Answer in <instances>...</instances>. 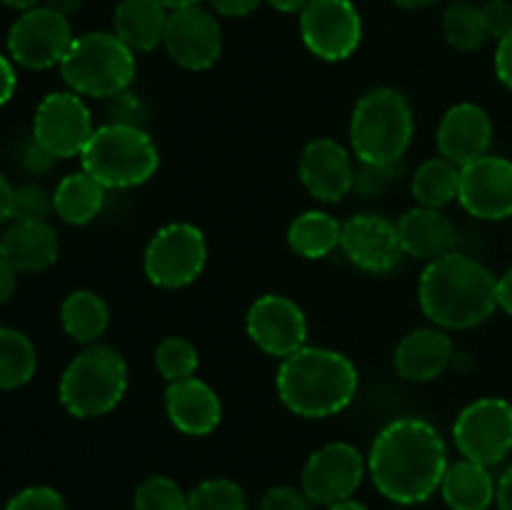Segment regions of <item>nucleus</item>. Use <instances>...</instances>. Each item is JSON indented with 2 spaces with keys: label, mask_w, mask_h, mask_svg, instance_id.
<instances>
[{
  "label": "nucleus",
  "mask_w": 512,
  "mask_h": 510,
  "mask_svg": "<svg viewBox=\"0 0 512 510\" xmlns=\"http://www.w3.org/2000/svg\"><path fill=\"white\" fill-rule=\"evenodd\" d=\"M80 163L105 190L138 188L160 168L158 145L143 128L105 123L93 130Z\"/></svg>",
  "instance_id": "nucleus-4"
},
{
  "label": "nucleus",
  "mask_w": 512,
  "mask_h": 510,
  "mask_svg": "<svg viewBox=\"0 0 512 510\" xmlns=\"http://www.w3.org/2000/svg\"><path fill=\"white\" fill-rule=\"evenodd\" d=\"M455 360V345L448 330L418 328L405 335L393 355L395 370L408 383H430L440 378Z\"/></svg>",
  "instance_id": "nucleus-21"
},
{
  "label": "nucleus",
  "mask_w": 512,
  "mask_h": 510,
  "mask_svg": "<svg viewBox=\"0 0 512 510\" xmlns=\"http://www.w3.org/2000/svg\"><path fill=\"white\" fill-rule=\"evenodd\" d=\"M35 368H38V353L33 340L20 330L0 325V390L28 385Z\"/></svg>",
  "instance_id": "nucleus-30"
},
{
  "label": "nucleus",
  "mask_w": 512,
  "mask_h": 510,
  "mask_svg": "<svg viewBox=\"0 0 512 510\" xmlns=\"http://www.w3.org/2000/svg\"><path fill=\"white\" fill-rule=\"evenodd\" d=\"M458 185H460V165L450 163L443 155L425 160L410 180V190L418 205L425 208H443V205L458 200Z\"/></svg>",
  "instance_id": "nucleus-29"
},
{
  "label": "nucleus",
  "mask_w": 512,
  "mask_h": 510,
  "mask_svg": "<svg viewBox=\"0 0 512 510\" xmlns=\"http://www.w3.org/2000/svg\"><path fill=\"white\" fill-rule=\"evenodd\" d=\"M300 38L320 60H348L363 40V18L353 0H310L300 13Z\"/></svg>",
  "instance_id": "nucleus-10"
},
{
  "label": "nucleus",
  "mask_w": 512,
  "mask_h": 510,
  "mask_svg": "<svg viewBox=\"0 0 512 510\" xmlns=\"http://www.w3.org/2000/svg\"><path fill=\"white\" fill-rule=\"evenodd\" d=\"M393 510H405V508H400V505H398V508H393Z\"/></svg>",
  "instance_id": "nucleus-55"
},
{
  "label": "nucleus",
  "mask_w": 512,
  "mask_h": 510,
  "mask_svg": "<svg viewBox=\"0 0 512 510\" xmlns=\"http://www.w3.org/2000/svg\"><path fill=\"white\" fill-rule=\"evenodd\" d=\"M390 3L405 10H423V8H430V5H435L438 0H390Z\"/></svg>",
  "instance_id": "nucleus-51"
},
{
  "label": "nucleus",
  "mask_w": 512,
  "mask_h": 510,
  "mask_svg": "<svg viewBox=\"0 0 512 510\" xmlns=\"http://www.w3.org/2000/svg\"><path fill=\"white\" fill-rule=\"evenodd\" d=\"M200 355L198 348L190 343L183 335H168L160 340L155 348V368L163 375L168 383H178V380L193 378L198 373Z\"/></svg>",
  "instance_id": "nucleus-32"
},
{
  "label": "nucleus",
  "mask_w": 512,
  "mask_h": 510,
  "mask_svg": "<svg viewBox=\"0 0 512 510\" xmlns=\"http://www.w3.org/2000/svg\"><path fill=\"white\" fill-rule=\"evenodd\" d=\"M60 75L80 98H113L135 80V53L115 33H85L70 43Z\"/></svg>",
  "instance_id": "nucleus-7"
},
{
  "label": "nucleus",
  "mask_w": 512,
  "mask_h": 510,
  "mask_svg": "<svg viewBox=\"0 0 512 510\" xmlns=\"http://www.w3.org/2000/svg\"><path fill=\"white\" fill-rule=\"evenodd\" d=\"M60 243L50 223L13 220L0 233V255L18 273H43L58 260Z\"/></svg>",
  "instance_id": "nucleus-22"
},
{
  "label": "nucleus",
  "mask_w": 512,
  "mask_h": 510,
  "mask_svg": "<svg viewBox=\"0 0 512 510\" xmlns=\"http://www.w3.org/2000/svg\"><path fill=\"white\" fill-rule=\"evenodd\" d=\"M163 8H168L170 13L173 10H180V8H190V5H200V0H158Z\"/></svg>",
  "instance_id": "nucleus-54"
},
{
  "label": "nucleus",
  "mask_w": 512,
  "mask_h": 510,
  "mask_svg": "<svg viewBox=\"0 0 512 510\" xmlns=\"http://www.w3.org/2000/svg\"><path fill=\"white\" fill-rule=\"evenodd\" d=\"M135 510H188V493L168 475H150L135 488Z\"/></svg>",
  "instance_id": "nucleus-34"
},
{
  "label": "nucleus",
  "mask_w": 512,
  "mask_h": 510,
  "mask_svg": "<svg viewBox=\"0 0 512 510\" xmlns=\"http://www.w3.org/2000/svg\"><path fill=\"white\" fill-rule=\"evenodd\" d=\"M458 203L478 220H505L512 215V160L483 155L460 168Z\"/></svg>",
  "instance_id": "nucleus-16"
},
{
  "label": "nucleus",
  "mask_w": 512,
  "mask_h": 510,
  "mask_svg": "<svg viewBox=\"0 0 512 510\" xmlns=\"http://www.w3.org/2000/svg\"><path fill=\"white\" fill-rule=\"evenodd\" d=\"M343 223L325 210H305L290 223L288 245L305 260H323L340 248Z\"/></svg>",
  "instance_id": "nucleus-28"
},
{
  "label": "nucleus",
  "mask_w": 512,
  "mask_h": 510,
  "mask_svg": "<svg viewBox=\"0 0 512 510\" xmlns=\"http://www.w3.org/2000/svg\"><path fill=\"white\" fill-rule=\"evenodd\" d=\"M170 10L158 0H120L113 10V33L133 53H150L163 45Z\"/></svg>",
  "instance_id": "nucleus-24"
},
{
  "label": "nucleus",
  "mask_w": 512,
  "mask_h": 510,
  "mask_svg": "<svg viewBox=\"0 0 512 510\" xmlns=\"http://www.w3.org/2000/svg\"><path fill=\"white\" fill-rule=\"evenodd\" d=\"M365 473H368V460L363 458V453L355 445L338 440L310 453L300 473V488L315 505L328 508L340 500L353 498Z\"/></svg>",
  "instance_id": "nucleus-12"
},
{
  "label": "nucleus",
  "mask_w": 512,
  "mask_h": 510,
  "mask_svg": "<svg viewBox=\"0 0 512 510\" xmlns=\"http://www.w3.org/2000/svg\"><path fill=\"white\" fill-rule=\"evenodd\" d=\"M93 115L73 90L48 93L33 115V138L55 158H75L93 135Z\"/></svg>",
  "instance_id": "nucleus-13"
},
{
  "label": "nucleus",
  "mask_w": 512,
  "mask_h": 510,
  "mask_svg": "<svg viewBox=\"0 0 512 510\" xmlns=\"http://www.w3.org/2000/svg\"><path fill=\"white\" fill-rule=\"evenodd\" d=\"M470 3H478V0H470Z\"/></svg>",
  "instance_id": "nucleus-56"
},
{
  "label": "nucleus",
  "mask_w": 512,
  "mask_h": 510,
  "mask_svg": "<svg viewBox=\"0 0 512 510\" xmlns=\"http://www.w3.org/2000/svg\"><path fill=\"white\" fill-rule=\"evenodd\" d=\"M258 510H315V503L293 485H273L260 498Z\"/></svg>",
  "instance_id": "nucleus-39"
},
{
  "label": "nucleus",
  "mask_w": 512,
  "mask_h": 510,
  "mask_svg": "<svg viewBox=\"0 0 512 510\" xmlns=\"http://www.w3.org/2000/svg\"><path fill=\"white\" fill-rule=\"evenodd\" d=\"M15 85H18V78H15L13 63L5 55H0V105H5L13 98Z\"/></svg>",
  "instance_id": "nucleus-44"
},
{
  "label": "nucleus",
  "mask_w": 512,
  "mask_h": 510,
  "mask_svg": "<svg viewBox=\"0 0 512 510\" xmlns=\"http://www.w3.org/2000/svg\"><path fill=\"white\" fill-rule=\"evenodd\" d=\"M53 210V195L45 193L40 185L28 183L15 188L13 200V220H33V223H48V215Z\"/></svg>",
  "instance_id": "nucleus-36"
},
{
  "label": "nucleus",
  "mask_w": 512,
  "mask_h": 510,
  "mask_svg": "<svg viewBox=\"0 0 512 510\" xmlns=\"http://www.w3.org/2000/svg\"><path fill=\"white\" fill-rule=\"evenodd\" d=\"M325 510H370V508H368V505L358 503V500L348 498V500H340V503L328 505V508H325Z\"/></svg>",
  "instance_id": "nucleus-53"
},
{
  "label": "nucleus",
  "mask_w": 512,
  "mask_h": 510,
  "mask_svg": "<svg viewBox=\"0 0 512 510\" xmlns=\"http://www.w3.org/2000/svg\"><path fill=\"white\" fill-rule=\"evenodd\" d=\"M443 33L450 48L460 53H473L488 43L490 33L485 25L483 8L470 0H455L443 15Z\"/></svg>",
  "instance_id": "nucleus-31"
},
{
  "label": "nucleus",
  "mask_w": 512,
  "mask_h": 510,
  "mask_svg": "<svg viewBox=\"0 0 512 510\" xmlns=\"http://www.w3.org/2000/svg\"><path fill=\"white\" fill-rule=\"evenodd\" d=\"M298 175L315 200L340 203L353 190L355 163L338 140L315 138L300 153Z\"/></svg>",
  "instance_id": "nucleus-18"
},
{
  "label": "nucleus",
  "mask_w": 512,
  "mask_h": 510,
  "mask_svg": "<svg viewBox=\"0 0 512 510\" xmlns=\"http://www.w3.org/2000/svg\"><path fill=\"white\" fill-rule=\"evenodd\" d=\"M448 448L423 418H398L375 435L368 473L380 495L395 505H418L440 490L448 470Z\"/></svg>",
  "instance_id": "nucleus-1"
},
{
  "label": "nucleus",
  "mask_w": 512,
  "mask_h": 510,
  "mask_svg": "<svg viewBox=\"0 0 512 510\" xmlns=\"http://www.w3.org/2000/svg\"><path fill=\"white\" fill-rule=\"evenodd\" d=\"M358 385V368L348 355L313 345L280 360L275 375L280 403L308 420L343 413L358 395Z\"/></svg>",
  "instance_id": "nucleus-3"
},
{
  "label": "nucleus",
  "mask_w": 512,
  "mask_h": 510,
  "mask_svg": "<svg viewBox=\"0 0 512 510\" xmlns=\"http://www.w3.org/2000/svg\"><path fill=\"white\" fill-rule=\"evenodd\" d=\"M165 50L185 70H208L223 53V30L210 10L200 5L173 10L165 28Z\"/></svg>",
  "instance_id": "nucleus-15"
},
{
  "label": "nucleus",
  "mask_w": 512,
  "mask_h": 510,
  "mask_svg": "<svg viewBox=\"0 0 512 510\" xmlns=\"http://www.w3.org/2000/svg\"><path fill=\"white\" fill-rule=\"evenodd\" d=\"M55 160L58 158H55L50 150H45L35 138H30L28 143L23 145V150H20V165H23V170H28V173L33 175L48 173V170L53 168Z\"/></svg>",
  "instance_id": "nucleus-41"
},
{
  "label": "nucleus",
  "mask_w": 512,
  "mask_h": 510,
  "mask_svg": "<svg viewBox=\"0 0 512 510\" xmlns=\"http://www.w3.org/2000/svg\"><path fill=\"white\" fill-rule=\"evenodd\" d=\"M495 75L505 88L512 90V33L498 40V50H495Z\"/></svg>",
  "instance_id": "nucleus-42"
},
{
  "label": "nucleus",
  "mask_w": 512,
  "mask_h": 510,
  "mask_svg": "<svg viewBox=\"0 0 512 510\" xmlns=\"http://www.w3.org/2000/svg\"><path fill=\"white\" fill-rule=\"evenodd\" d=\"M483 18L488 25L490 38L503 40L505 35L512 33V3L510 0H485Z\"/></svg>",
  "instance_id": "nucleus-40"
},
{
  "label": "nucleus",
  "mask_w": 512,
  "mask_h": 510,
  "mask_svg": "<svg viewBox=\"0 0 512 510\" xmlns=\"http://www.w3.org/2000/svg\"><path fill=\"white\" fill-rule=\"evenodd\" d=\"M438 153L455 165H468L488 155L493 143V123L490 115L475 103H458L445 110L438 125Z\"/></svg>",
  "instance_id": "nucleus-19"
},
{
  "label": "nucleus",
  "mask_w": 512,
  "mask_h": 510,
  "mask_svg": "<svg viewBox=\"0 0 512 510\" xmlns=\"http://www.w3.org/2000/svg\"><path fill=\"white\" fill-rule=\"evenodd\" d=\"M13 200H15V188L8 183V178L0 173V223L13 218Z\"/></svg>",
  "instance_id": "nucleus-47"
},
{
  "label": "nucleus",
  "mask_w": 512,
  "mask_h": 510,
  "mask_svg": "<svg viewBox=\"0 0 512 510\" xmlns=\"http://www.w3.org/2000/svg\"><path fill=\"white\" fill-rule=\"evenodd\" d=\"M498 493L493 473L488 465L473 460H458L448 465L440 483V495L450 510H490Z\"/></svg>",
  "instance_id": "nucleus-25"
},
{
  "label": "nucleus",
  "mask_w": 512,
  "mask_h": 510,
  "mask_svg": "<svg viewBox=\"0 0 512 510\" xmlns=\"http://www.w3.org/2000/svg\"><path fill=\"white\" fill-rule=\"evenodd\" d=\"M418 303L435 328H478L498 308V278L480 260L450 250L425 265Z\"/></svg>",
  "instance_id": "nucleus-2"
},
{
  "label": "nucleus",
  "mask_w": 512,
  "mask_h": 510,
  "mask_svg": "<svg viewBox=\"0 0 512 510\" xmlns=\"http://www.w3.org/2000/svg\"><path fill=\"white\" fill-rule=\"evenodd\" d=\"M395 225H398L405 255H410V258L430 263V260L455 250V243H458V230H455L453 220L440 213L438 208L415 205L408 213L400 215Z\"/></svg>",
  "instance_id": "nucleus-23"
},
{
  "label": "nucleus",
  "mask_w": 512,
  "mask_h": 510,
  "mask_svg": "<svg viewBox=\"0 0 512 510\" xmlns=\"http://www.w3.org/2000/svg\"><path fill=\"white\" fill-rule=\"evenodd\" d=\"M3 510H68L65 498L50 485H30L18 490Z\"/></svg>",
  "instance_id": "nucleus-37"
},
{
  "label": "nucleus",
  "mask_w": 512,
  "mask_h": 510,
  "mask_svg": "<svg viewBox=\"0 0 512 510\" xmlns=\"http://www.w3.org/2000/svg\"><path fill=\"white\" fill-rule=\"evenodd\" d=\"M455 448L480 465L503 463L512 450V405L503 398H480L460 410L453 425Z\"/></svg>",
  "instance_id": "nucleus-9"
},
{
  "label": "nucleus",
  "mask_w": 512,
  "mask_h": 510,
  "mask_svg": "<svg viewBox=\"0 0 512 510\" xmlns=\"http://www.w3.org/2000/svg\"><path fill=\"white\" fill-rule=\"evenodd\" d=\"M60 325L75 343H100L110 325L108 303L93 290H73L60 305Z\"/></svg>",
  "instance_id": "nucleus-27"
},
{
  "label": "nucleus",
  "mask_w": 512,
  "mask_h": 510,
  "mask_svg": "<svg viewBox=\"0 0 512 510\" xmlns=\"http://www.w3.org/2000/svg\"><path fill=\"white\" fill-rule=\"evenodd\" d=\"M495 505L498 510H512V465L500 475L498 493H495Z\"/></svg>",
  "instance_id": "nucleus-46"
},
{
  "label": "nucleus",
  "mask_w": 512,
  "mask_h": 510,
  "mask_svg": "<svg viewBox=\"0 0 512 510\" xmlns=\"http://www.w3.org/2000/svg\"><path fill=\"white\" fill-rule=\"evenodd\" d=\"M15 285H18V270L0 255V305L13 298Z\"/></svg>",
  "instance_id": "nucleus-45"
},
{
  "label": "nucleus",
  "mask_w": 512,
  "mask_h": 510,
  "mask_svg": "<svg viewBox=\"0 0 512 510\" xmlns=\"http://www.w3.org/2000/svg\"><path fill=\"white\" fill-rule=\"evenodd\" d=\"M105 205V188L85 170L65 175L53 190V210L68 225H88Z\"/></svg>",
  "instance_id": "nucleus-26"
},
{
  "label": "nucleus",
  "mask_w": 512,
  "mask_h": 510,
  "mask_svg": "<svg viewBox=\"0 0 512 510\" xmlns=\"http://www.w3.org/2000/svg\"><path fill=\"white\" fill-rule=\"evenodd\" d=\"M498 308L512 315V265L498 278Z\"/></svg>",
  "instance_id": "nucleus-48"
},
{
  "label": "nucleus",
  "mask_w": 512,
  "mask_h": 510,
  "mask_svg": "<svg viewBox=\"0 0 512 510\" xmlns=\"http://www.w3.org/2000/svg\"><path fill=\"white\" fill-rule=\"evenodd\" d=\"M165 413L173 428L183 435L203 438L210 435L223 420V403L218 393L200 378H185L178 383H168L165 390Z\"/></svg>",
  "instance_id": "nucleus-20"
},
{
  "label": "nucleus",
  "mask_w": 512,
  "mask_h": 510,
  "mask_svg": "<svg viewBox=\"0 0 512 510\" xmlns=\"http://www.w3.org/2000/svg\"><path fill=\"white\" fill-rule=\"evenodd\" d=\"M245 330L265 355L283 360L305 348L308 318L295 300L268 293L248 308Z\"/></svg>",
  "instance_id": "nucleus-14"
},
{
  "label": "nucleus",
  "mask_w": 512,
  "mask_h": 510,
  "mask_svg": "<svg viewBox=\"0 0 512 510\" xmlns=\"http://www.w3.org/2000/svg\"><path fill=\"white\" fill-rule=\"evenodd\" d=\"M208 263L203 230L190 223L163 225L145 245L143 270L158 288L178 290L195 283Z\"/></svg>",
  "instance_id": "nucleus-8"
},
{
  "label": "nucleus",
  "mask_w": 512,
  "mask_h": 510,
  "mask_svg": "<svg viewBox=\"0 0 512 510\" xmlns=\"http://www.w3.org/2000/svg\"><path fill=\"white\" fill-rule=\"evenodd\" d=\"M208 3L215 13L225 15V18H245L253 10H258L263 0H208Z\"/></svg>",
  "instance_id": "nucleus-43"
},
{
  "label": "nucleus",
  "mask_w": 512,
  "mask_h": 510,
  "mask_svg": "<svg viewBox=\"0 0 512 510\" xmlns=\"http://www.w3.org/2000/svg\"><path fill=\"white\" fill-rule=\"evenodd\" d=\"M265 3H268L270 8L278 10V13H298L300 15L310 0H265Z\"/></svg>",
  "instance_id": "nucleus-49"
},
{
  "label": "nucleus",
  "mask_w": 512,
  "mask_h": 510,
  "mask_svg": "<svg viewBox=\"0 0 512 510\" xmlns=\"http://www.w3.org/2000/svg\"><path fill=\"white\" fill-rule=\"evenodd\" d=\"M413 133V108L395 88L365 93L350 118V148L363 163H400L413 143Z\"/></svg>",
  "instance_id": "nucleus-5"
},
{
  "label": "nucleus",
  "mask_w": 512,
  "mask_h": 510,
  "mask_svg": "<svg viewBox=\"0 0 512 510\" xmlns=\"http://www.w3.org/2000/svg\"><path fill=\"white\" fill-rule=\"evenodd\" d=\"M85 0H45V5L53 10H58L60 15H65V18H70L73 13H78L80 8H83Z\"/></svg>",
  "instance_id": "nucleus-50"
},
{
  "label": "nucleus",
  "mask_w": 512,
  "mask_h": 510,
  "mask_svg": "<svg viewBox=\"0 0 512 510\" xmlns=\"http://www.w3.org/2000/svg\"><path fill=\"white\" fill-rule=\"evenodd\" d=\"M128 390V363L110 345H85L60 375L58 398L73 418L90 420L118 408Z\"/></svg>",
  "instance_id": "nucleus-6"
},
{
  "label": "nucleus",
  "mask_w": 512,
  "mask_h": 510,
  "mask_svg": "<svg viewBox=\"0 0 512 510\" xmlns=\"http://www.w3.org/2000/svg\"><path fill=\"white\" fill-rule=\"evenodd\" d=\"M188 510H248V495L235 480L208 478L188 493Z\"/></svg>",
  "instance_id": "nucleus-33"
},
{
  "label": "nucleus",
  "mask_w": 512,
  "mask_h": 510,
  "mask_svg": "<svg viewBox=\"0 0 512 510\" xmlns=\"http://www.w3.org/2000/svg\"><path fill=\"white\" fill-rule=\"evenodd\" d=\"M340 250L355 268L370 275L390 273L398 268L405 255L398 225L375 213H360L345 220Z\"/></svg>",
  "instance_id": "nucleus-17"
},
{
  "label": "nucleus",
  "mask_w": 512,
  "mask_h": 510,
  "mask_svg": "<svg viewBox=\"0 0 512 510\" xmlns=\"http://www.w3.org/2000/svg\"><path fill=\"white\" fill-rule=\"evenodd\" d=\"M73 30L65 15L48 5H38L18 15L8 30V53L13 63L28 70H48L63 63Z\"/></svg>",
  "instance_id": "nucleus-11"
},
{
  "label": "nucleus",
  "mask_w": 512,
  "mask_h": 510,
  "mask_svg": "<svg viewBox=\"0 0 512 510\" xmlns=\"http://www.w3.org/2000/svg\"><path fill=\"white\" fill-rule=\"evenodd\" d=\"M145 118H148V105H145L143 98H140L138 93H133V90H123L120 95H113V98H110L108 123L143 128Z\"/></svg>",
  "instance_id": "nucleus-38"
},
{
  "label": "nucleus",
  "mask_w": 512,
  "mask_h": 510,
  "mask_svg": "<svg viewBox=\"0 0 512 510\" xmlns=\"http://www.w3.org/2000/svg\"><path fill=\"white\" fill-rule=\"evenodd\" d=\"M3 5H8V8L13 10H20V13H25V10L30 8H38L40 3H45V0H0Z\"/></svg>",
  "instance_id": "nucleus-52"
},
{
  "label": "nucleus",
  "mask_w": 512,
  "mask_h": 510,
  "mask_svg": "<svg viewBox=\"0 0 512 510\" xmlns=\"http://www.w3.org/2000/svg\"><path fill=\"white\" fill-rule=\"evenodd\" d=\"M400 173H403V160L400 163H363V160H358L353 190H358L365 198L380 195L400 178Z\"/></svg>",
  "instance_id": "nucleus-35"
}]
</instances>
